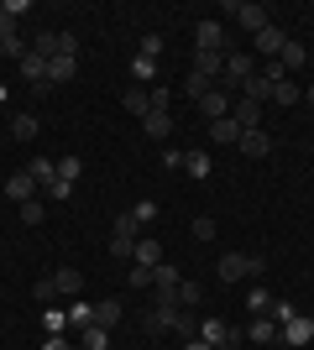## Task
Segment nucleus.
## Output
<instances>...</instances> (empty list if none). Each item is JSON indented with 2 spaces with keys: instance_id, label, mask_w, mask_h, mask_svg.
Here are the masks:
<instances>
[{
  "instance_id": "obj_1",
  "label": "nucleus",
  "mask_w": 314,
  "mask_h": 350,
  "mask_svg": "<svg viewBox=\"0 0 314 350\" xmlns=\"http://www.w3.org/2000/svg\"><path fill=\"white\" fill-rule=\"evenodd\" d=\"M215 272H220V282H241V278H262V272H267V262H262V256H241V251H225L220 262H215Z\"/></svg>"
},
{
  "instance_id": "obj_2",
  "label": "nucleus",
  "mask_w": 314,
  "mask_h": 350,
  "mask_svg": "<svg viewBox=\"0 0 314 350\" xmlns=\"http://www.w3.org/2000/svg\"><path fill=\"white\" fill-rule=\"evenodd\" d=\"M142 225H136L131 215H116V230H110V256H116V262H131L136 256V241H142Z\"/></svg>"
},
{
  "instance_id": "obj_3",
  "label": "nucleus",
  "mask_w": 314,
  "mask_h": 350,
  "mask_svg": "<svg viewBox=\"0 0 314 350\" xmlns=\"http://www.w3.org/2000/svg\"><path fill=\"white\" fill-rule=\"evenodd\" d=\"M225 16H231L241 31H252V37L267 27V5H257V0H231V5H225Z\"/></svg>"
},
{
  "instance_id": "obj_4",
  "label": "nucleus",
  "mask_w": 314,
  "mask_h": 350,
  "mask_svg": "<svg viewBox=\"0 0 314 350\" xmlns=\"http://www.w3.org/2000/svg\"><path fill=\"white\" fill-rule=\"evenodd\" d=\"M278 340H283L288 350H304L314 340V319H309V314H293L288 324H278Z\"/></svg>"
},
{
  "instance_id": "obj_5",
  "label": "nucleus",
  "mask_w": 314,
  "mask_h": 350,
  "mask_svg": "<svg viewBox=\"0 0 314 350\" xmlns=\"http://www.w3.org/2000/svg\"><path fill=\"white\" fill-rule=\"evenodd\" d=\"M194 53H231V47H225V21H199L194 27Z\"/></svg>"
},
{
  "instance_id": "obj_6",
  "label": "nucleus",
  "mask_w": 314,
  "mask_h": 350,
  "mask_svg": "<svg viewBox=\"0 0 314 350\" xmlns=\"http://www.w3.org/2000/svg\"><path fill=\"white\" fill-rule=\"evenodd\" d=\"M179 314H183L179 304H152L142 324H147V335H168V329H179Z\"/></svg>"
},
{
  "instance_id": "obj_7",
  "label": "nucleus",
  "mask_w": 314,
  "mask_h": 350,
  "mask_svg": "<svg viewBox=\"0 0 314 350\" xmlns=\"http://www.w3.org/2000/svg\"><path fill=\"white\" fill-rule=\"evenodd\" d=\"M152 282H157V304H179V267H163V262H157V267H152Z\"/></svg>"
},
{
  "instance_id": "obj_8",
  "label": "nucleus",
  "mask_w": 314,
  "mask_h": 350,
  "mask_svg": "<svg viewBox=\"0 0 314 350\" xmlns=\"http://www.w3.org/2000/svg\"><path fill=\"white\" fill-rule=\"evenodd\" d=\"M199 340H205V345H215V350H220V345H241V335H236L225 319H205V324H199Z\"/></svg>"
},
{
  "instance_id": "obj_9",
  "label": "nucleus",
  "mask_w": 314,
  "mask_h": 350,
  "mask_svg": "<svg viewBox=\"0 0 314 350\" xmlns=\"http://www.w3.org/2000/svg\"><path fill=\"white\" fill-rule=\"evenodd\" d=\"M283 42H288V31H283V27H272V21L252 37V47L262 53V58H278V53H283Z\"/></svg>"
},
{
  "instance_id": "obj_10",
  "label": "nucleus",
  "mask_w": 314,
  "mask_h": 350,
  "mask_svg": "<svg viewBox=\"0 0 314 350\" xmlns=\"http://www.w3.org/2000/svg\"><path fill=\"white\" fill-rule=\"evenodd\" d=\"M199 116H205V120H225V116H231V94H225V89H209V94H199Z\"/></svg>"
},
{
  "instance_id": "obj_11",
  "label": "nucleus",
  "mask_w": 314,
  "mask_h": 350,
  "mask_svg": "<svg viewBox=\"0 0 314 350\" xmlns=\"http://www.w3.org/2000/svg\"><path fill=\"white\" fill-rule=\"evenodd\" d=\"M5 199H16V204H27V199H37V178L21 167V173L5 178Z\"/></svg>"
},
{
  "instance_id": "obj_12",
  "label": "nucleus",
  "mask_w": 314,
  "mask_h": 350,
  "mask_svg": "<svg viewBox=\"0 0 314 350\" xmlns=\"http://www.w3.org/2000/svg\"><path fill=\"white\" fill-rule=\"evenodd\" d=\"M252 53H231V58H225V73H220V79H225V84H246V79H252Z\"/></svg>"
},
{
  "instance_id": "obj_13",
  "label": "nucleus",
  "mask_w": 314,
  "mask_h": 350,
  "mask_svg": "<svg viewBox=\"0 0 314 350\" xmlns=\"http://www.w3.org/2000/svg\"><path fill=\"white\" fill-rule=\"evenodd\" d=\"M79 73V53H58V58L47 63V84H68Z\"/></svg>"
},
{
  "instance_id": "obj_14",
  "label": "nucleus",
  "mask_w": 314,
  "mask_h": 350,
  "mask_svg": "<svg viewBox=\"0 0 314 350\" xmlns=\"http://www.w3.org/2000/svg\"><path fill=\"white\" fill-rule=\"evenodd\" d=\"M231 120H236L241 131H257V126H262V105L257 100H236L231 105Z\"/></svg>"
},
{
  "instance_id": "obj_15",
  "label": "nucleus",
  "mask_w": 314,
  "mask_h": 350,
  "mask_svg": "<svg viewBox=\"0 0 314 350\" xmlns=\"http://www.w3.org/2000/svg\"><path fill=\"white\" fill-rule=\"evenodd\" d=\"M236 146H241V157H267V152H272V136L257 126V131H241Z\"/></svg>"
},
{
  "instance_id": "obj_16",
  "label": "nucleus",
  "mask_w": 314,
  "mask_h": 350,
  "mask_svg": "<svg viewBox=\"0 0 314 350\" xmlns=\"http://www.w3.org/2000/svg\"><path fill=\"white\" fill-rule=\"evenodd\" d=\"M142 131H147L152 142H168V136H173V116H168V110H147V116H142Z\"/></svg>"
},
{
  "instance_id": "obj_17",
  "label": "nucleus",
  "mask_w": 314,
  "mask_h": 350,
  "mask_svg": "<svg viewBox=\"0 0 314 350\" xmlns=\"http://www.w3.org/2000/svg\"><path fill=\"white\" fill-rule=\"evenodd\" d=\"M278 63H283V73H288V79H293L299 68H309V53H304V42H293V37H288V42H283V53H278Z\"/></svg>"
},
{
  "instance_id": "obj_18",
  "label": "nucleus",
  "mask_w": 314,
  "mask_h": 350,
  "mask_svg": "<svg viewBox=\"0 0 314 350\" xmlns=\"http://www.w3.org/2000/svg\"><path fill=\"white\" fill-rule=\"evenodd\" d=\"M31 53L53 63V58L63 53V31H37V37H31Z\"/></svg>"
},
{
  "instance_id": "obj_19",
  "label": "nucleus",
  "mask_w": 314,
  "mask_h": 350,
  "mask_svg": "<svg viewBox=\"0 0 314 350\" xmlns=\"http://www.w3.org/2000/svg\"><path fill=\"white\" fill-rule=\"evenodd\" d=\"M120 105L131 110V116H147L152 110V89H142V84H131V89H120Z\"/></svg>"
},
{
  "instance_id": "obj_20",
  "label": "nucleus",
  "mask_w": 314,
  "mask_h": 350,
  "mask_svg": "<svg viewBox=\"0 0 314 350\" xmlns=\"http://www.w3.org/2000/svg\"><path fill=\"white\" fill-rule=\"evenodd\" d=\"M90 324H94V304H84V298H68V329L79 335V329H90Z\"/></svg>"
},
{
  "instance_id": "obj_21",
  "label": "nucleus",
  "mask_w": 314,
  "mask_h": 350,
  "mask_svg": "<svg viewBox=\"0 0 314 350\" xmlns=\"http://www.w3.org/2000/svg\"><path fill=\"white\" fill-rule=\"evenodd\" d=\"M225 58H231V53H194V73L220 79V73H225Z\"/></svg>"
},
{
  "instance_id": "obj_22",
  "label": "nucleus",
  "mask_w": 314,
  "mask_h": 350,
  "mask_svg": "<svg viewBox=\"0 0 314 350\" xmlns=\"http://www.w3.org/2000/svg\"><path fill=\"white\" fill-rule=\"evenodd\" d=\"M27 173L37 178V189H47V183H58V157H31Z\"/></svg>"
},
{
  "instance_id": "obj_23",
  "label": "nucleus",
  "mask_w": 314,
  "mask_h": 350,
  "mask_svg": "<svg viewBox=\"0 0 314 350\" xmlns=\"http://www.w3.org/2000/svg\"><path fill=\"white\" fill-rule=\"evenodd\" d=\"M299 100H304V89H299V84H293V79L283 73V79L272 84V105H283V110H288V105H299Z\"/></svg>"
},
{
  "instance_id": "obj_24",
  "label": "nucleus",
  "mask_w": 314,
  "mask_h": 350,
  "mask_svg": "<svg viewBox=\"0 0 314 350\" xmlns=\"http://www.w3.org/2000/svg\"><path fill=\"white\" fill-rule=\"evenodd\" d=\"M16 68H21V79H27V84H47V58H37V53H27Z\"/></svg>"
},
{
  "instance_id": "obj_25",
  "label": "nucleus",
  "mask_w": 314,
  "mask_h": 350,
  "mask_svg": "<svg viewBox=\"0 0 314 350\" xmlns=\"http://www.w3.org/2000/svg\"><path fill=\"white\" fill-rule=\"evenodd\" d=\"M53 282H58V293L79 298V288H84V272H79V267H58V272H53Z\"/></svg>"
},
{
  "instance_id": "obj_26",
  "label": "nucleus",
  "mask_w": 314,
  "mask_h": 350,
  "mask_svg": "<svg viewBox=\"0 0 314 350\" xmlns=\"http://www.w3.org/2000/svg\"><path fill=\"white\" fill-rule=\"evenodd\" d=\"M241 100H257V105H267V100H272V84L262 79V73H252V79L241 84Z\"/></svg>"
},
{
  "instance_id": "obj_27",
  "label": "nucleus",
  "mask_w": 314,
  "mask_h": 350,
  "mask_svg": "<svg viewBox=\"0 0 314 350\" xmlns=\"http://www.w3.org/2000/svg\"><path fill=\"white\" fill-rule=\"evenodd\" d=\"M209 142H231V146H236L241 142V126L231 116H225V120H209Z\"/></svg>"
},
{
  "instance_id": "obj_28",
  "label": "nucleus",
  "mask_w": 314,
  "mask_h": 350,
  "mask_svg": "<svg viewBox=\"0 0 314 350\" xmlns=\"http://www.w3.org/2000/svg\"><path fill=\"white\" fill-rule=\"evenodd\" d=\"M37 131H42V120H37V116H16L11 120V136H16V142H37Z\"/></svg>"
},
{
  "instance_id": "obj_29",
  "label": "nucleus",
  "mask_w": 314,
  "mask_h": 350,
  "mask_svg": "<svg viewBox=\"0 0 314 350\" xmlns=\"http://www.w3.org/2000/svg\"><path fill=\"white\" fill-rule=\"evenodd\" d=\"M94 324H100V329H116V324H120V304H116V298L94 304Z\"/></svg>"
},
{
  "instance_id": "obj_30",
  "label": "nucleus",
  "mask_w": 314,
  "mask_h": 350,
  "mask_svg": "<svg viewBox=\"0 0 314 350\" xmlns=\"http://www.w3.org/2000/svg\"><path fill=\"white\" fill-rule=\"evenodd\" d=\"M79 345H84V350H110V329L90 324V329H79Z\"/></svg>"
},
{
  "instance_id": "obj_31",
  "label": "nucleus",
  "mask_w": 314,
  "mask_h": 350,
  "mask_svg": "<svg viewBox=\"0 0 314 350\" xmlns=\"http://www.w3.org/2000/svg\"><path fill=\"white\" fill-rule=\"evenodd\" d=\"M136 267H157L163 262V246H157V241H136V256H131Z\"/></svg>"
},
{
  "instance_id": "obj_32",
  "label": "nucleus",
  "mask_w": 314,
  "mask_h": 350,
  "mask_svg": "<svg viewBox=\"0 0 314 350\" xmlns=\"http://www.w3.org/2000/svg\"><path fill=\"white\" fill-rule=\"evenodd\" d=\"M246 335H252L257 345H272V340H278V324H272L267 314H262V319H252V329H246Z\"/></svg>"
},
{
  "instance_id": "obj_33",
  "label": "nucleus",
  "mask_w": 314,
  "mask_h": 350,
  "mask_svg": "<svg viewBox=\"0 0 314 350\" xmlns=\"http://www.w3.org/2000/svg\"><path fill=\"white\" fill-rule=\"evenodd\" d=\"M183 173L189 178H209V152H183Z\"/></svg>"
},
{
  "instance_id": "obj_34",
  "label": "nucleus",
  "mask_w": 314,
  "mask_h": 350,
  "mask_svg": "<svg viewBox=\"0 0 314 350\" xmlns=\"http://www.w3.org/2000/svg\"><path fill=\"white\" fill-rule=\"evenodd\" d=\"M42 324L47 335H68V308H42Z\"/></svg>"
},
{
  "instance_id": "obj_35",
  "label": "nucleus",
  "mask_w": 314,
  "mask_h": 350,
  "mask_svg": "<svg viewBox=\"0 0 314 350\" xmlns=\"http://www.w3.org/2000/svg\"><path fill=\"white\" fill-rule=\"evenodd\" d=\"M31 298H37L42 308H53V298H58V282H53V278H37V282H31Z\"/></svg>"
},
{
  "instance_id": "obj_36",
  "label": "nucleus",
  "mask_w": 314,
  "mask_h": 350,
  "mask_svg": "<svg viewBox=\"0 0 314 350\" xmlns=\"http://www.w3.org/2000/svg\"><path fill=\"white\" fill-rule=\"evenodd\" d=\"M183 89H189V100H199V94H209V89H215V79H205V73H194V68H189Z\"/></svg>"
},
{
  "instance_id": "obj_37",
  "label": "nucleus",
  "mask_w": 314,
  "mask_h": 350,
  "mask_svg": "<svg viewBox=\"0 0 314 350\" xmlns=\"http://www.w3.org/2000/svg\"><path fill=\"white\" fill-rule=\"evenodd\" d=\"M246 308H252L257 319H262V314L272 308V293H267V288H252V293H246Z\"/></svg>"
},
{
  "instance_id": "obj_38",
  "label": "nucleus",
  "mask_w": 314,
  "mask_h": 350,
  "mask_svg": "<svg viewBox=\"0 0 314 350\" xmlns=\"http://www.w3.org/2000/svg\"><path fill=\"white\" fill-rule=\"evenodd\" d=\"M131 79H136V84H152V79H157V58H136L131 63Z\"/></svg>"
},
{
  "instance_id": "obj_39",
  "label": "nucleus",
  "mask_w": 314,
  "mask_h": 350,
  "mask_svg": "<svg viewBox=\"0 0 314 350\" xmlns=\"http://www.w3.org/2000/svg\"><path fill=\"white\" fill-rule=\"evenodd\" d=\"M16 209H21V225H42V215H47L42 199H27V204H16Z\"/></svg>"
},
{
  "instance_id": "obj_40",
  "label": "nucleus",
  "mask_w": 314,
  "mask_h": 350,
  "mask_svg": "<svg viewBox=\"0 0 314 350\" xmlns=\"http://www.w3.org/2000/svg\"><path fill=\"white\" fill-rule=\"evenodd\" d=\"M189 230H194V241H215V235H220V225H215L209 215H199L194 225H189Z\"/></svg>"
},
{
  "instance_id": "obj_41",
  "label": "nucleus",
  "mask_w": 314,
  "mask_h": 350,
  "mask_svg": "<svg viewBox=\"0 0 314 350\" xmlns=\"http://www.w3.org/2000/svg\"><path fill=\"white\" fill-rule=\"evenodd\" d=\"M79 173H84V162H79V157H58V178H63V183H79Z\"/></svg>"
},
{
  "instance_id": "obj_42",
  "label": "nucleus",
  "mask_w": 314,
  "mask_h": 350,
  "mask_svg": "<svg viewBox=\"0 0 314 350\" xmlns=\"http://www.w3.org/2000/svg\"><path fill=\"white\" fill-rule=\"evenodd\" d=\"M293 314H299V308H293V304H283V298H272V308H267V319H272V324H288Z\"/></svg>"
},
{
  "instance_id": "obj_43",
  "label": "nucleus",
  "mask_w": 314,
  "mask_h": 350,
  "mask_svg": "<svg viewBox=\"0 0 314 350\" xmlns=\"http://www.w3.org/2000/svg\"><path fill=\"white\" fill-rule=\"evenodd\" d=\"M131 219L136 225H152V219H157V199H142V204L131 209Z\"/></svg>"
},
{
  "instance_id": "obj_44",
  "label": "nucleus",
  "mask_w": 314,
  "mask_h": 350,
  "mask_svg": "<svg viewBox=\"0 0 314 350\" xmlns=\"http://www.w3.org/2000/svg\"><path fill=\"white\" fill-rule=\"evenodd\" d=\"M179 308H199V282H179Z\"/></svg>"
},
{
  "instance_id": "obj_45",
  "label": "nucleus",
  "mask_w": 314,
  "mask_h": 350,
  "mask_svg": "<svg viewBox=\"0 0 314 350\" xmlns=\"http://www.w3.org/2000/svg\"><path fill=\"white\" fill-rule=\"evenodd\" d=\"M142 58H163V37H157V31L142 37Z\"/></svg>"
},
{
  "instance_id": "obj_46",
  "label": "nucleus",
  "mask_w": 314,
  "mask_h": 350,
  "mask_svg": "<svg viewBox=\"0 0 314 350\" xmlns=\"http://www.w3.org/2000/svg\"><path fill=\"white\" fill-rule=\"evenodd\" d=\"M0 53H5V58H16V63H21V58H27V53H31V47L21 42V37H11V42H0Z\"/></svg>"
},
{
  "instance_id": "obj_47",
  "label": "nucleus",
  "mask_w": 314,
  "mask_h": 350,
  "mask_svg": "<svg viewBox=\"0 0 314 350\" xmlns=\"http://www.w3.org/2000/svg\"><path fill=\"white\" fill-rule=\"evenodd\" d=\"M131 288H152V267H136L131 262Z\"/></svg>"
},
{
  "instance_id": "obj_48",
  "label": "nucleus",
  "mask_w": 314,
  "mask_h": 350,
  "mask_svg": "<svg viewBox=\"0 0 314 350\" xmlns=\"http://www.w3.org/2000/svg\"><path fill=\"white\" fill-rule=\"evenodd\" d=\"M42 350H74V340H68V335H47Z\"/></svg>"
},
{
  "instance_id": "obj_49",
  "label": "nucleus",
  "mask_w": 314,
  "mask_h": 350,
  "mask_svg": "<svg viewBox=\"0 0 314 350\" xmlns=\"http://www.w3.org/2000/svg\"><path fill=\"white\" fill-rule=\"evenodd\" d=\"M11 37H21V31H16V21L5 11H0V42H11Z\"/></svg>"
},
{
  "instance_id": "obj_50",
  "label": "nucleus",
  "mask_w": 314,
  "mask_h": 350,
  "mask_svg": "<svg viewBox=\"0 0 314 350\" xmlns=\"http://www.w3.org/2000/svg\"><path fill=\"white\" fill-rule=\"evenodd\" d=\"M0 11L11 16V21H21V16H27V0H5V5H0Z\"/></svg>"
},
{
  "instance_id": "obj_51",
  "label": "nucleus",
  "mask_w": 314,
  "mask_h": 350,
  "mask_svg": "<svg viewBox=\"0 0 314 350\" xmlns=\"http://www.w3.org/2000/svg\"><path fill=\"white\" fill-rule=\"evenodd\" d=\"M68 193H74V183H63V178H58V183H47V199H68Z\"/></svg>"
},
{
  "instance_id": "obj_52",
  "label": "nucleus",
  "mask_w": 314,
  "mask_h": 350,
  "mask_svg": "<svg viewBox=\"0 0 314 350\" xmlns=\"http://www.w3.org/2000/svg\"><path fill=\"white\" fill-rule=\"evenodd\" d=\"M183 350H215V345H205V340L194 335V340H183Z\"/></svg>"
},
{
  "instance_id": "obj_53",
  "label": "nucleus",
  "mask_w": 314,
  "mask_h": 350,
  "mask_svg": "<svg viewBox=\"0 0 314 350\" xmlns=\"http://www.w3.org/2000/svg\"><path fill=\"white\" fill-rule=\"evenodd\" d=\"M220 350H241V345H220Z\"/></svg>"
},
{
  "instance_id": "obj_54",
  "label": "nucleus",
  "mask_w": 314,
  "mask_h": 350,
  "mask_svg": "<svg viewBox=\"0 0 314 350\" xmlns=\"http://www.w3.org/2000/svg\"><path fill=\"white\" fill-rule=\"evenodd\" d=\"M309 105H314V89H309Z\"/></svg>"
},
{
  "instance_id": "obj_55",
  "label": "nucleus",
  "mask_w": 314,
  "mask_h": 350,
  "mask_svg": "<svg viewBox=\"0 0 314 350\" xmlns=\"http://www.w3.org/2000/svg\"><path fill=\"white\" fill-rule=\"evenodd\" d=\"M309 68H314V58H309Z\"/></svg>"
}]
</instances>
